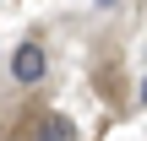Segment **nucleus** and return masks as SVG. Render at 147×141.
Returning a JSON list of instances; mask_svg holds the SVG:
<instances>
[{"label": "nucleus", "instance_id": "obj_1", "mask_svg": "<svg viewBox=\"0 0 147 141\" xmlns=\"http://www.w3.org/2000/svg\"><path fill=\"white\" fill-rule=\"evenodd\" d=\"M44 71H49V54H44L38 43H16V49H11V76H16L22 87L44 82Z\"/></svg>", "mask_w": 147, "mask_h": 141}, {"label": "nucleus", "instance_id": "obj_3", "mask_svg": "<svg viewBox=\"0 0 147 141\" xmlns=\"http://www.w3.org/2000/svg\"><path fill=\"white\" fill-rule=\"evenodd\" d=\"M142 98H147V82H142Z\"/></svg>", "mask_w": 147, "mask_h": 141}, {"label": "nucleus", "instance_id": "obj_2", "mask_svg": "<svg viewBox=\"0 0 147 141\" xmlns=\"http://www.w3.org/2000/svg\"><path fill=\"white\" fill-rule=\"evenodd\" d=\"M38 141H76V125H71L65 114H44V125H38Z\"/></svg>", "mask_w": 147, "mask_h": 141}]
</instances>
